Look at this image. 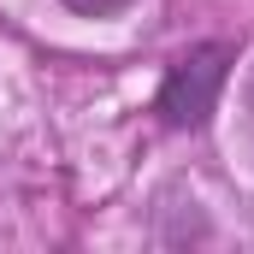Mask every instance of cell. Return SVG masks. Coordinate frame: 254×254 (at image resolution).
I'll return each instance as SVG.
<instances>
[{
    "instance_id": "2",
    "label": "cell",
    "mask_w": 254,
    "mask_h": 254,
    "mask_svg": "<svg viewBox=\"0 0 254 254\" xmlns=\"http://www.w3.org/2000/svg\"><path fill=\"white\" fill-rule=\"evenodd\" d=\"M71 12H83V18H113V12H125L130 0H65Z\"/></svg>"
},
{
    "instance_id": "1",
    "label": "cell",
    "mask_w": 254,
    "mask_h": 254,
    "mask_svg": "<svg viewBox=\"0 0 254 254\" xmlns=\"http://www.w3.org/2000/svg\"><path fill=\"white\" fill-rule=\"evenodd\" d=\"M231 65H237V48H231V42H201L184 60H172L166 83H160V119L172 130L207 125V113H213V101H219Z\"/></svg>"
}]
</instances>
